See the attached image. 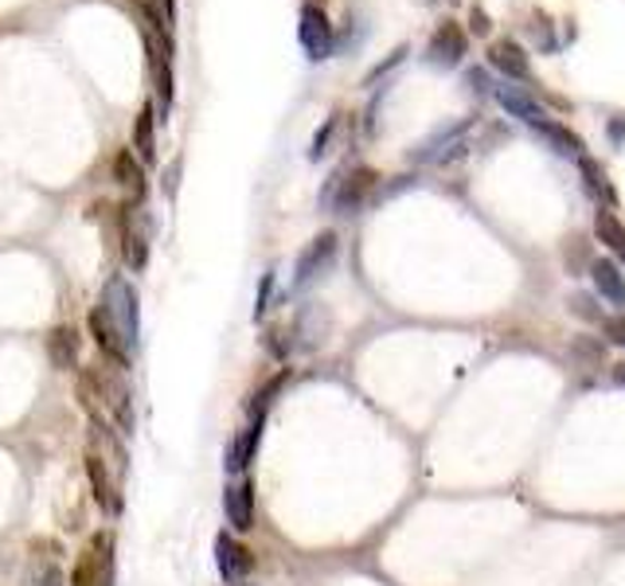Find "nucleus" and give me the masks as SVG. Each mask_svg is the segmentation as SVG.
<instances>
[{"instance_id":"nucleus-1","label":"nucleus","mask_w":625,"mask_h":586,"mask_svg":"<svg viewBox=\"0 0 625 586\" xmlns=\"http://www.w3.org/2000/svg\"><path fill=\"white\" fill-rule=\"evenodd\" d=\"M376 184L379 176L371 173V169H352V173L344 176H333V181L325 184V192H321V207L336 211V216H352V211H360Z\"/></svg>"},{"instance_id":"nucleus-2","label":"nucleus","mask_w":625,"mask_h":586,"mask_svg":"<svg viewBox=\"0 0 625 586\" xmlns=\"http://www.w3.org/2000/svg\"><path fill=\"white\" fill-rule=\"evenodd\" d=\"M114 532H95L86 552L78 555L71 586H114Z\"/></svg>"},{"instance_id":"nucleus-3","label":"nucleus","mask_w":625,"mask_h":586,"mask_svg":"<svg viewBox=\"0 0 625 586\" xmlns=\"http://www.w3.org/2000/svg\"><path fill=\"white\" fill-rule=\"evenodd\" d=\"M103 310L110 313L114 325L126 333L129 345H138V293L126 278H110L106 282V293H103Z\"/></svg>"},{"instance_id":"nucleus-4","label":"nucleus","mask_w":625,"mask_h":586,"mask_svg":"<svg viewBox=\"0 0 625 586\" xmlns=\"http://www.w3.org/2000/svg\"><path fill=\"white\" fill-rule=\"evenodd\" d=\"M298 40L313 63L328 59V55H333V20H328L317 4H305L298 17Z\"/></svg>"},{"instance_id":"nucleus-5","label":"nucleus","mask_w":625,"mask_h":586,"mask_svg":"<svg viewBox=\"0 0 625 586\" xmlns=\"http://www.w3.org/2000/svg\"><path fill=\"white\" fill-rule=\"evenodd\" d=\"M336 254H341V239H336V231H321L317 239H313L305 250H301L298 274H293L298 290H301V285H313L321 274H325V270H333Z\"/></svg>"},{"instance_id":"nucleus-6","label":"nucleus","mask_w":625,"mask_h":586,"mask_svg":"<svg viewBox=\"0 0 625 586\" xmlns=\"http://www.w3.org/2000/svg\"><path fill=\"white\" fill-rule=\"evenodd\" d=\"M86 325H90V337H95V345L103 348V352L114 360V368L126 371V368H129V352H133V345H129L126 333H121V328L110 321V313H106L103 305H95V310H90V317H86Z\"/></svg>"},{"instance_id":"nucleus-7","label":"nucleus","mask_w":625,"mask_h":586,"mask_svg":"<svg viewBox=\"0 0 625 586\" xmlns=\"http://www.w3.org/2000/svg\"><path fill=\"white\" fill-rule=\"evenodd\" d=\"M215 563H219V575L227 583H243L255 571V552L243 540H235L231 532H223L215 535Z\"/></svg>"},{"instance_id":"nucleus-8","label":"nucleus","mask_w":625,"mask_h":586,"mask_svg":"<svg viewBox=\"0 0 625 586\" xmlns=\"http://www.w3.org/2000/svg\"><path fill=\"white\" fill-rule=\"evenodd\" d=\"M465 55V32L454 24V20H442L438 32L430 35V47H427V59L434 67H457Z\"/></svg>"},{"instance_id":"nucleus-9","label":"nucleus","mask_w":625,"mask_h":586,"mask_svg":"<svg viewBox=\"0 0 625 586\" xmlns=\"http://www.w3.org/2000/svg\"><path fill=\"white\" fill-rule=\"evenodd\" d=\"M78 356H83V333H78V328L60 325L47 333V360H52V368L75 371Z\"/></svg>"},{"instance_id":"nucleus-10","label":"nucleus","mask_w":625,"mask_h":586,"mask_svg":"<svg viewBox=\"0 0 625 586\" xmlns=\"http://www.w3.org/2000/svg\"><path fill=\"white\" fill-rule=\"evenodd\" d=\"M133 207H138V204L118 207L121 254H126V267H129V270H146V267H149V239L138 231V227H133Z\"/></svg>"},{"instance_id":"nucleus-11","label":"nucleus","mask_w":625,"mask_h":586,"mask_svg":"<svg viewBox=\"0 0 625 586\" xmlns=\"http://www.w3.org/2000/svg\"><path fill=\"white\" fill-rule=\"evenodd\" d=\"M223 512H227V524H231L235 532H250V528H255V489H250V481L227 485V492H223Z\"/></svg>"},{"instance_id":"nucleus-12","label":"nucleus","mask_w":625,"mask_h":586,"mask_svg":"<svg viewBox=\"0 0 625 586\" xmlns=\"http://www.w3.org/2000/svg\"><path fill=\"white\" fill-rule=\"evenodd\" d=\"M262 423H266V414H250V423L235 434L231 449H227V469H231V474H243V469L255 462L258 442H262Z\"/></svg>"},{"instance_id":"nucleus-13","label":"nucleus","mask_w":625,"mask_h":586,"mask_svg":"<svg viewBox=\"0 0 625 586\" xmlns=\"http://www.w3.org/2000/svg\"><path fill=\"white\" fill-rule=\"evenodd\" d=\"M86 477H90V489H95L98 509H103V512H118L121 509L118 489H114L110 469H106V457L98 454V449H90V454H86Z\"/></svg>"},{"instance_id":"nucleus-14","label":"nucleus","mask_w":625,"mask_h":586,"mask_svg":"<svg viewBox=\"0 0 625 586\" xmlns=\"http://www.w3.org/2000/svg\"><path fill=\"white\" fill-rule=\"evenodd\" d=\"M591 278H594V290H599L614 310L625 313V274L622 270H617L610 259H594Z\"/></svg>"},{"instance_id":"nucleus-15","label":"nucleus","mask_w":625,"mask_h":586,"mask_svg":"<svg viewBox=\"0 0 625 586\" xmlns=\"http://www.w3.org/2000/svg\"><path fill=\"white\" fill-rule=\"evenodd\" d=\"M114 181L129 192V204H141V199H146V188H149L146 169H141V164L133 161V153H126V149L114 153Z\"/></svg>"},{"instance_id":"nucleus-16","label":"nucleus","mask_w":625,"mask_h":586,"mask_svg":"<svg viewBox=\"0 0 625 586\" xmlns=\"http://www.w3.org/2000/svg\"><path fill=\"white\" fill-rule=\"evenodd\" d=\"M497 102L505 106L513 118L528 121V126H536V121H543L548 113H543V106L536 102V98L528 95V90H516V87H497Z\"/></svg>"},{"instance_id":"nucleus-17","label":"nucleus","mask_w":625,"mask_h":586,"mask_svg":"<svg viewBox=\"0 0 625 586\" xmlns=\"http://www.w3.org/2000/svg\"><path fill=\"white\" fill-rule=\"evenodd\" d=\"M488 63L508 78H528V59H524L520 44H513V40H497L488 47Z\"/></svg>"},{"instance_id":"nucleus-18","label":"nucleus","mask_w":625,"mask_h":586,"mask_svg":"<svg viewBox=\"0 0 625 586\" xmlns=\"http://www.w3.org/2000/svg\"><path fill=\"white\" fill-rule=\"evenodd\" d=\"M153 126H157V110L153 106H146V110L138 113V126H133V149H138V156L146 164L157 161V138H153Z\"/></svg>"},{"instance_id":"nucleus-19","label":"nucleus","mask_w":625,"mask_h":586,"mask_svg":"<svg viewBox=\"0 0 625 586\" xmlns=\"http://www.w3.org/2000/svg\"><path fill=\"white\" fill-rule=\"evenodd\" d=\"M531 130L543 133V138H548L551 145H556V153H563V156H583V141L574 138L571 130H563V126H556V121L543 118V121H536Z\"/></svg>"},{"instance_id":"nucleus-20","label":"nucleus","mask_w":625,"mask_h":586,"mask_svg":"<svg viewBox=\"0 0 625 586\" xmlns=\"http://www.w3.org/2000/svg\"><path fill=\"white\" fill-rule=\"evenodd\" d=\"M599 239L606 242L610 250H614L617 259H625V227L617 224V216L602 211V216H599Z\"/></svg>"},{"instance_id":"nucleus-21","label":"nucleus","mask_w":625,"mask_h":586,"mask_svg":"<svg viewBox=\"0 0 625 586\" xmlns=\"http://www.w3.org/2000/svg\"><path fill=\"white\" fill-rule=\"evenodd\" d=\"M583 176H586V188L599 192V196H606V199H614V188H610V184L602 181V169H599V164L586 161V156H583Z\"/></svg>"},{"instance_id":"nucleus-22","label":"nucleus","mask_w":625,"mask_h":586,"mask_svg":"<svg viewBox=\"0 0 625 586\" xmlns=\"http://www.w3.org/2000/svg\"><path fill=\"white\" fill-rule=\"evenodd\" d=\"M35 586H60V567H55V555H40L35 560Z\"/></svg>"},{"instance_id":"nucleus-23","label":"nucleus","mask_w":625,"mask_h":586,"mask_svg":"<svg viewBox=\"0 0 625 586\" xmlns=\"http://www.w3.org/2000/svg\"><path fill=\"white\" fill-rule=\"evenodd\" d=\"M602 333H606V340H610V345L625 348V313H617V317L602 321Z\"/></svg>"},{"instance_id":"nucleus-24","label":"nucleus","mask_w":625,"mask_h":586,"mask_svg":"<svg viewBox=\"0 0 625 586\" xmlns=\"http://www.w3.org/2000/svg\"><path fill=\"white\" fill-rule=\"evenodd\" d=\"M146 4L157 12V20H161V24L172 32V24H176V0H146Z\"/></svg>"},{"instance_id":"nucleus-25","label":"nucleus","mask_w":625,"mask_h":586,"mask_svg":"<svg viewBox=\"0 0 625 586\" xmlns=\"http://www.w3.org/2000/svg\"><path fill=\"white\" fill-rule=\"evenodd\" d=\"M333 130H336V118H328L325 126H321L317 138H313V149H309V156H313V161H321V156H325V141L333 138Z\"/></svg>"},{"instance_id":"nucleus-26","label":"nucleus","mask_w":625,"mask_h":586,"mask_svg":"<svg viewBox=\"0 0 625 586\" xmlns=\"http://www.w3.org/2000/svg\"><path fill=\"white\" fill-rule=\"evenodd\" d=\"M574 313H583V317H594V321H602V310H599V302H594V297H586V293H579V297H574Z\"/></svg>"},{"instance_id":"nucleus-27","label":"nucleus","mask_w":625,"mask_h":586,"mask_svg":"<svg viewBox=\"0 0 625 586\" xmlns=\"http://www.w3.org/2000/svg\"><path fill=\"white\" fill-rule=\"evenodd\" d=\"M270 293H274V274H266V278H262V290H258L255 317H266V302H270Z\"/></svg>"},{"instance_id":"nucleus-28","label":"nucleus","mask_w":625,"mask_h":586,"mask_svg":"<svg viewBox=\"0 0 625 586\" xmlns=\"http://www.w3.org/2000/svg\"><path fill=\"white\" fill-rule=\"evenodd\" d=\"M622 133H625V126H622V121H614V126H610V138L622 141Z\"/></svg>"}]
</instances>
